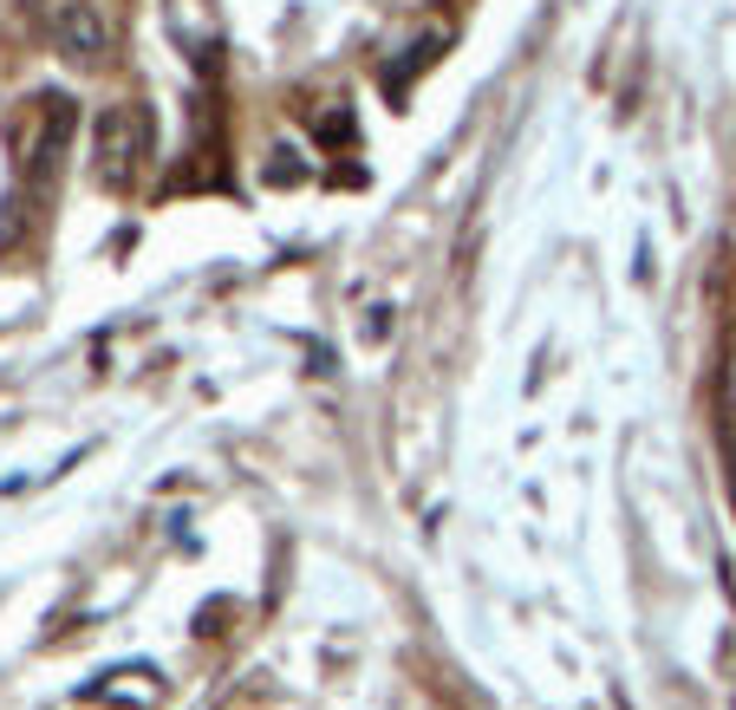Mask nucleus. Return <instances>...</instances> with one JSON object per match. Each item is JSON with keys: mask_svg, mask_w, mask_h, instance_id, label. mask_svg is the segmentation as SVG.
Here are the masks:
<instances>
[{"mask_svg": "<svg viewBox=\"0 0 736 710\" xmlns=\"http://www.w3.org/2000/svg\"><path fill=\"white\" fill-rule=\"evenodd\" d=\"M144 150H150V131H144V111H138V105H105V111H98V125H91V176H98L111 196H125V190L138 183Z\"/></svg>", "mask_w": 736, "mask_h": 710, "instance_id": "1", "label": "nucleus"}, {"mask_svg": "<svg viewBox=\"0 0 736 710\" xmlns=\"http://www.w3.org/2000/svg\"><path fill=\"white\" fill-rule=\"evenodd\" d=\"M53 46L78 72H98L111 60V20H105V7L98 0H59L53 7Z\"/></svg>", "mask_w": 736, "mask_h": 710, "instance_id": "2", "label": "nucleus"}, {"mask_svg": "<svg viewBox=\"0 0 736 710\" xmlns=\"http://www.w3.org/2000/svg\"><path fill=\"white\" fill-rule=\"evenodd\" d=\"M73 98L66 92H53L46 98V111H40V138L26 143V183L46 196L53 183H59V157H66V138H73Z\"/></svg>", "mask_w": 736, "mask_h": 710, "instance_id": "3", "label": "nucleus"}]
</instances>
